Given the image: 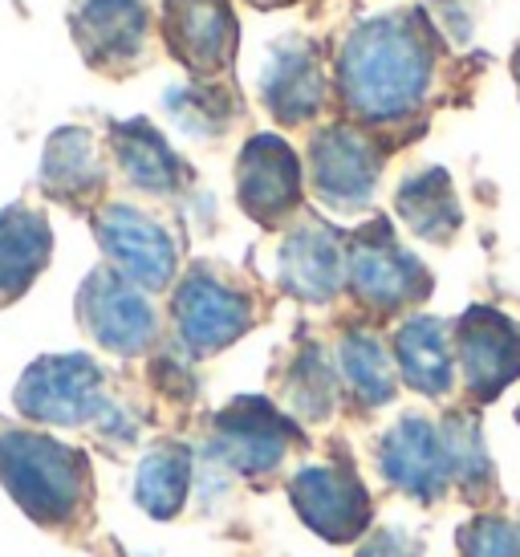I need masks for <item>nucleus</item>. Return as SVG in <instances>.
<instances>
[{
	"mask_svg": "<svg viewBox=\"0 0 520 557\" xmlns=\"http://www.w3.org/2000/svg\"><path fill=\"white\" fill-rule=\"evenodd\" d=\"M337 371L346 387L358 395L362 407H383L395 399V367L386 358L383 342L370 338L367 330H350L337 346Z\"/></svg>",
	"mask_w": 520,
	"mask_h": 557,
	"instance_id": "25",
	"label": "nucleus"
},
{
	"mask_svg": "<svg viewBox=\"0 0 520 557\" xmlns=\"http://www.w3.org/2000/svg\"><path fill=\"white\" fill-rule=\"evenodd\" d=\"M459 557H520V525L505 517H475L456 533Z\"/></svg>",
	"mask_w": 520,
	"mask_h": 557,
	"instance_id": "28",
	"label": "nucleus"
},
{
	"mask_svg": "<svg viewBox=\"0 0 520 557\" xmlns=\"http://www.w3.org/2000/svg\"><path fill=\"white\" fill-rule=\"evenodd\" d=\"M65 25L82 62L102 78H131L151 62L147 0H70Z\"/></svg>",
	"mask_w": 520,
	"mask_h": 557,
	"instance_id": "5",
	"label": "nucleus"
},
{
	"mask_svg": "<svg viewBox=\"0 0 520 557\" xmlns=\"http://www.w3.org/2000/svg\"><path fill=\"white\" fill-rule=\"evenodd\" d=\"M456 362L463 391L475 403H492L520 379V325L500 310L472 306L456 322Z\"/></svg>",
	"mask_w": 520,
	"mask_h": 557,
	"instance_id": "13",
	"label": "nucleus"
},
{
	"mask_svg": "<svg viewBox=\"0 0 520 557\" xmlns=\"http://www.w3.org/2000/svg\"><path fill=\"white\" fill-rule=\"evenodd\" d=\"M346 277H350L354 297L379 313L414 306L431 289L428 269L398 245L386 220H374L354 236L350 252H346Z\"/></svg>",
	"mask_w": 520,
	"mask_h": 557,
	"instance_id": "10",
	"label": "nucleus"
},
{
	"mask_svg": "<svg viewBox=\"0 0 520 557\" xmlns=\"http://www.w3.org/2000/svg\"><path fill=\"white\" fill-rule=\"evenodd\" d=\"M276 269H281V285L293 297L322 306V301H330L342 289V281H346V248H342L334 228H325V224H301V228H293L285 236Z\"/></svg>",
	"mask_w": 520,
	"mask_h": 557,
	"instance_id": "20",
	"label": "nucleus"
},
{
	"mask_svg": "<svg viewBox=\"0 0 520 557\" xmlns=\"http://www.w3.org/2000/svg\"><path fill=\"white\" fill-rule=\"evenodd\" d=\"M293 448H301L297 423L269 399L240 395L212 419L208 456L236 476H273Z\"/></svg>",
	"mask_w": 520,
	"mask_h": 557,
	"instance_id": "8",
	"label": "nucleus"
},
{
	"mask_svg": "<svg viewBox=\"0 0 520 557\" xmlns=\"http://www.w3.org/2000/svg\"><path fill=\"white\" fill-rule=\"evenodd\" d=\"M53 261V228L33 203L0 208V310L16 306Z\"/></svg>",
	"mask_w": 520,
	"mask_h": 557,
	"instance_id": "19",
	"label": "nucleus"
},
{
	"mask_svg": "<svg viewBox=\"0 0 520 557\" xmlns=\"http://www.w3.org/2000/svg\"><path fill=\"white\" fill-rule=\"evenodd\" d=\"M168 114L175 119V126L191 135V139H215L224 126L232 123V102L220 86H179V90H168L163 98Z\"/></svg>",
	"mask_w": 520,
	"mask_h": 557,
	"instance_id": "26",
	"label": "nucleus"
},
{
	"mask_svg": "<svg viewBox=\"0 0 520 557\" xmlns=\"http://www.w3.org/2000/svg\"><path fill=\"white\" fill-rule=\"evenodd\" d=\"M379 171H383V151L358 126H325L309 143V180L318 200L330 203L334 212L367 208L379 187Z\"/></svg>",
	"mask_w": 520,
	"mask_h": 557,
	"instance_id": "12",
	"label": "nucleus"
},
{
	"mask_svg": "<svg viewBox=\"0 0 520 557\" xmlns=\"http://www.w3.org/2000/svg\"><path fill=\"white\" fill-rule=\"evenodd\" d=\"M517 82H520V58H517Z\"/></svg>",
	"mask_w": 520,
	"mask_h": 557,
	"instance_id": "31",
	"label": "nucleus"
},
{
	"mask_svg": "<svg viewBox=\"0 0 520 557\" xmlns=\"http://www.w3.org/2000/svg\"><path fill=\"white\" fill-rule=\"evenodd\" d=\"M252 4H264V9H273V4H289V0H252Z\"/></svg>",
	"mask_w": 520,
	"mask_h": 557,
	"instance_id": "30",
	"label": "nucleus"
},
{
	"mask_svg": "<svg viewBox=\"0 0 520 557\" xmlns=\"http://www.w3.org/2000/svg\"><path fill=\"white\" fill-rule=\"evenodd\" d=\"M196 451L184 440H159L143 451L135 472V505L154 521H175L191 496Z\"/></svg>",
	"mask_w": 520,
	"mask_h": 557,
	"instance_id": "22",
	"label": "nucleus"
},
{
	"mask_svg": "<svg viewBox=\"0 0 520 557\" xmlns=\"http://www.w3.org/2000/svg\"><path fill=\"white\" fill-rule=\"evenodd\" d=\"M379 472L391 488L414 500H428V505L444 500L451 488V472L439 444V428L423 416H403L379 440Z\"/></svg>",
	"mask_w": 520,
	"mask_h": 557,
	"instance_id": "15",
	"label": "nucleus"
},
{
	"mask_svg": "<svg viewBox=\"0 0 520 557\" xmlns=\"http://www.w3.org/2000/svg\"><path fill=\"white\" fill-rule=\"evenodd\" d=\"M0 488L37 529L82 542L94 529L98 484L90 456L33 423L0 419Z\"/></svg>",
	"mask_w": 520,
	"mask_h": 557,
	"instance_id": "2",
	"label": "nucleus"
},
{
	"mask_svg": "<svg viewBox=\"0 0 520 557\" xmlns=\"http://www.w3.org/2000/svg\"><path fill=\"white\" fill-rule=\"evenodd\" d=\"M16 416L33 428H77L107 456H123L143 432V411L114 395L107 367L90 355L33 358L13 387Z\"/></svg>",
	"mask_w": 520,
	"mask_h": 557,
	"instance_id": "3",
	"label": "nucleus"
},
{
	"mask_svg": "<svg viewBox=\"0 0 520 557\" xmlns=\"http://www.w3.org/2000/svg\"><path fill=\"white\" fill-rule=\"evenodd\" d=\"M517 419H520V411H517Z\"/></svg>",
	"mask_w": 520,
	"mask_h": 557,
	"instance_id": "32",
	"label": "nucleus"
},
{
	"mask_svg": "<svg viewBox=\"0 0 520 557\" xmlns=\"http://www.w3.org/2000/svg\"><path fill=\"white\" fill-rule=\"evenodd\" d=\"M289 500L297 517L330 545L358 542L370 533L374 505L362 476L346 460L334 465H306L289 480Z\"/></svg>",
	"mask_w": 520,
	"mask_h": 557,
	"instance_id": "9",
	"label": "nucleus"
},
{
	"mask_svg": "<svg viewBox=\"0 0 520 557\" xmlns=\"http://www.w3.org/2000/svg\"><path fill=\"white\" fill-rule=\"evenodd\" d=\"M423 542L407 533L403 525H383V529H370L362 545H358V557H423Z\"/></svg>",
	"mask_w": 520,
	"mask_h": 557,
	"instance_id": "29",
	"label": "nucleus"
},
{
	"mask_svg": "<svg viewBox=\"0 0 520 557\" xmlns=\"http://www.w3.org/2000/svg\"><path fill=\"white\" fill-rule=\"evenodd\" d=\"M171 322L187 355L208 358L245 338L248 325L257 322V306L236 281L220 277L212 264H196L171 294Z\"/></svg>",
	"mask_w": 520,
	"mask_h": 557,
	"instance_id": "6",
	"label": "nucleus"
},
{
	"mask_svg": "<svg viewBox=\"0 0 520 557\" xmlns=\"http://www.w3.org/2000/svg\"><path fill=\"white\" fill-rule=\"evenodd\" d=\"M439 444H444L451 484L468 500H480L492 488V456L484 448V435H480V419L468 411L447 416L439 423Z\"/></svg>",
	"mask_w": 520,
	"mask_h": 557,
	"instance_id": "24",
	"label": "nucleus"
},
{
	"mask_svg": "<svg viewBox=\"0 0 520 557\" xmlns=\"http://www.w3.org/2000/svg\"><path fill=\"white\" fill-rule=\"evenodd\" d=\"M325 65L318 58V49L289 37L281 46L269 49L264 70H260V98L276 123H309L318 119L325 107Z\"/></svg>",
	"mask_w": 520,
	"mask_h": 557,
	"instance_id": "17",
	"label": "nucleus"
},
{
	"mask_svg": "<svg viewBox=\"0 0 520 557\" xmlns=\"http://www.w3.org/2000/svg\"><path fill=\"white\" fill-rule=\"evenodd\" d=\"M395 362L407 387L428 395V399H444L451 395L456 383V362H451V338H447V322L414 313L411 322L398 325L395 334Z\"/></svg>",
	"mask_w": 520,
	"mask_h": 557,
	"instance_id": "21",
	"label": "nucleus"
},
{
	"mask_svg": "<svg viewBox=\"0 0 520 557\" xmlns=\"http://www.w3.org/2000/svg\"><path fill=\"white\" fill-rule=\"evenodd\" d=\"M90 228L110 269H119L126 281H135L147 294L168 289L179 273V245L168 233V224L135 203L107 200L90 216Z\"/></svg>",
	"mask_w": 520,
	"mask_h": 557,
	"instance_id": "7",
	"label": "nucleus"
},
{
	"mask_svg": "<svg viewBox=\"0 0 520 557\" xmlns=\"http://www.w3.org/2000/svg\"><path fill=\"white\" fill-rule=\"evenodd\" d=\"M77 330L102 346L107 355L143 358L159 346V313H154L147 289L126 281L119 269L98 264L86 273L74 297Z\"/></svg>",
	"mask_w": 520,
	"mask_h": 557,
	"instance_id": "4",
	"label": "nucleus"
},
{
	"mask_svg": "<svg viewBox=\"0 0 520 557\" xmlns=\"http://www.w3.org/2000/svg\"><path fill=\"white\" fill-rule=\"evenodd\" d=\"M435 74V41L414 16H379L346 37L337 58V90L362 123H398L423 107Z\"/></svg>",
	"mask_w": 520,
	"mask_h": 557,
	"instance_id": "1",
	"label": "nucleus"
},
{
	"mask_svg": "<svg viewBox=\"0 0 520 557\" xmlns=\"http://www.w3.org/2000/svg\"><path fill=\"white\" fill-rule=\"evenodd\" d=\"M107 147L114 168L126 184L143 191V196H179L191 180L187 163L175 151L171 143L159 135V126L147 123V119H126V123H110L107 131Z\"/></svg>",
	"mask_w": 520,
	"mask_h": 557,
	"instance_id": "18",
	"label": "nucleus"
},
{
	"mask_svg": "<svg viewBox=\"0 0 520 557\" xmlns=\"http://www.w3.org/2000/svg\"><path fill=\"white\" fill-rule=\"evenodd\" d=\"M285 399L301 419H325L334 411V374L318 346H306L293 358L289 379H285Z\"/></svg>",
	"mask_w": 520,
	"mask_h": 557,
	"instance_id": "27",
	"label": "nucleus"
},
{
	"mask_svg": "<svg viewBox=\"0 0 520 557\" xmlns=\"http://www.w3.org/2000/svg\"><path fill=\"white\" fill-rule=\"evenodd\" d=\"M107 187L110 168L98 135L86 126H58L41 151L37 191L74 216H94L107 203Z\"/></svg>",
	"mask_w": 520,
	"mask_h": 557,
	"instance_id": "11",
	"label": "nucleus"
},
{
	"mask_svg": "<svg viewBox=\"0 0 520 557\" xmlns=\"http://www.w3.org/2000/svg\"><path fill=\"white\" fill-rule=\"evenodd\" d=\"M236 200L260 224H276L301 203V163L281 135L245 143L236 159Z\"/></svg>",
	"mask_w": 520,
	"mask_h": 557,
	"instance_id": "16",
	"label": "nucleus"
},
{
	"mask_svg": "<svg viewBox=\"0 0 520 557\" xmlns=\"http://www.w3.org/2000/svg\"><path fill=\"white\" fill-rule=\"evenodd\" d=\"M163 46L196 78L224 74L236 58V13L228 0H163Z\"/></svg>",
	"mask_w": 520,
	"mask_h": 557,
	"instance_id": "14",
	"label": "nucleus"
},
{
	"mask_svg": "<svg viewBox=\"0 0 520 557\" xmlns=\"http://www.w3.org/2000/svg\"><path fill=\"white\" fill-rule=\"evenodd\" d=\"M395 208H398V216L411 224L414 236L435 240V245L451 240L459 228V200L444 168H428V171L407 175V180L398 184Z\"/></svg>",
	"mask_w": 520,
	"mask_h": 557,
	"instance_id": "23",
	"label": "nucleus"
}]
</instances>
